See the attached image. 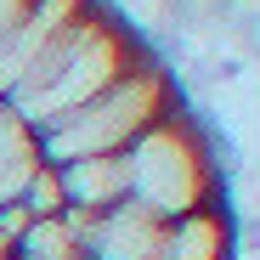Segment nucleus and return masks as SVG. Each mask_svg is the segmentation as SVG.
I'll return each mask as SVG.
<instances>
[{
	"label": "nucleus",
	"instance_id": "1",
	"mask_svg": "<svg viewBox=\"0 0 260 260\" xmlns=\"http://www.w3.org/2000/svg\"><path fill=\"white\" fill-rule=\"evenodd\" d=\"M147 51H153V46H142V40L113 17L102 0H91V6L79 12V23L57 40V51L6 96V108L40 136L46 124L68 119L74 108H85L96 91H108V85L136 62V57H147Z\"/></svg>",
	"mask_w": 260,
	"mask_h": 260
},
{
	"label": "nucleus",
	"instance_id": "2",
	"mask_svg": "<svg viewBox=\"0 0 260 260\" xmlns=\"http://www.w3.org/2000/svg\"><path fill=\"white\" fill-rule=\"evenodd\" d=\"M176 85L158 68V57H136L108 91H96L85 108H74L68 119L46 124L34 136L40 147V164H74V158H102V153H124L130 142L142 136L153 119H164L176 108Z\"/></svg>",
	"mask_w": 260,
	"mask_h": 260
},
{
	"label": "nucleus",
	"instance_id": "3",
	"mask_svg": "<svg viewBox=\"0 0 260 260\" xmlns=\"http://www.w3.org/2000/svg\"><path fill=\"white\" fill-rule=\"evenodd\" d=\"M124 176H130V198L142 209H153L158 221H176L187 209H204L221 192L215 158H209V130H204V119L187 102H176L164 119H153L124 147Z\"/></svg>",
	"mask_w": 260,
	"mask_h": 260
},
{
	"label": "nucleus",
	"instance_id": "4",
	"mask_svg": "<svg viewBox=\"0 0 260 260\" xmlns=\"http://www.w3.org/2000/svg\"><path fill=\"white\" fill-rule=\"evenodd\" d=\"M85 6H91V0H34V6L6 28V40H0V102L57 51V40L79 23Z\"/></svg>",
	"mask_w": 260,
	"mask_h": 260
},
{
	"label": "nucleus",
	"instance_id": "5",
	"mask_svg": "<svg viewBox=\"0 0 260 260\" xmlns=\"http://www.w3.org/2000/svg\"><path fill=\"white\" fill-rule=\"evenodd\" d=\"M62 215L85 238V260H153L164 238V221L153 209H142L136 198H124L102 215H79V209H62Z\"/></svg>",
	"mask_w": 260,
	"mask_h": 260
},
{
	"label": "nucleus",
	"instance_id": "6",
	"mask_svg": "<svg viewBox=\"0 0 260 260\" xmlns=\"http://www.w3.org/2000/svg\"><path fill=\"white\" fill-rule=\"evenodd\" d=\"M153 260H238L232 215L221 204H204V209H187L176 221H164V238H158Z\"/></svg>",
	"mask_w": 260,
	"mask_h": 260
},
{
	"label": "nucleus",
	"instance_id": "7",
	"mask_svg": "<svg viewBox=\"0 0 260 260\" xmlns=\"http://www.w3.org/2000/svg\"><path fill=\"white\" fill-rule=\"evenodd\" d=\"M62 181V204L79 215H102L113 204L130 198V176H124V153H102V158H74V164H51Z\"/></svg>",
	"mask_w": 260,
	"mask_h": 260
},
{
	"label": "nucleus",
	"instance_id": "8",
	"mask_svg": "<svg viewBox=\"0 0 260 260\" xmlns=\"http://www.w3.org/2000/svg\"><path fill=\"white\" fill-rule=\"evenodd\" d=\"M12 260H85V238L68 215H46V221L23 226V238L12 243Z\"/></svg>",
	"mask_w": 260,
	"mask_h": 260
},
{
	"label": "nucleus",
	"instance_id": "9",
	"mask_svg": "<svg viewBox=\"0 0 260 260\" xmlns=\"http://www.w3.org/2000/svg\"><path fill=\"white\" fill-rule=\"evenodd\" d=\"M17 204L34 215V221H46V215H62L68 204H62V181H57V170H51V164H34V176L23 181Z\"/></svg>",
	"mask_w": 260,
	"mask_h": 260
},
{
	"label": "nucleus",
	"instance_id": "10",
	"mask_svg": "<svg viewBox=\"0 0 260 260\" xmlns=\"http://www.w3.org/2000/svg\"><path fill=\"white\" fill-rule=\"evenodd\" d=\"M28 6H34V0H0V40H6V28H12Z\"/></svg>",
	"mask_w": 260,
	"mask_h": 260
},
{
	"label": "nucleus",
	"instance_id": "11",
	"mask_svg": "<svg viewBox=\"0 0 260 260\" xmlns=\"http://www.w3.org/2000/svg\"><path fill=\"white\" fill-rule=\"evenodd\" d=\"M6 254H12V243H6V238H0V260H6Z\"/></svg>",
	"mask_w": 260,
	"mask_h": 260
},
{
	"label": "nucleus",
	"instance_id": "12",
	"mask_svg": "<svg viewBox=\"0 0 260 260\" xmlns=\"http://www.w3.org/2000/svg\"><path fill=\"white\" fill-rule=\"evenodd\" d=\"M6 260H12V254H6Z\"/></svg>",
	"mask_w": 260,
	"mask_h": 260
}]
</instances>
